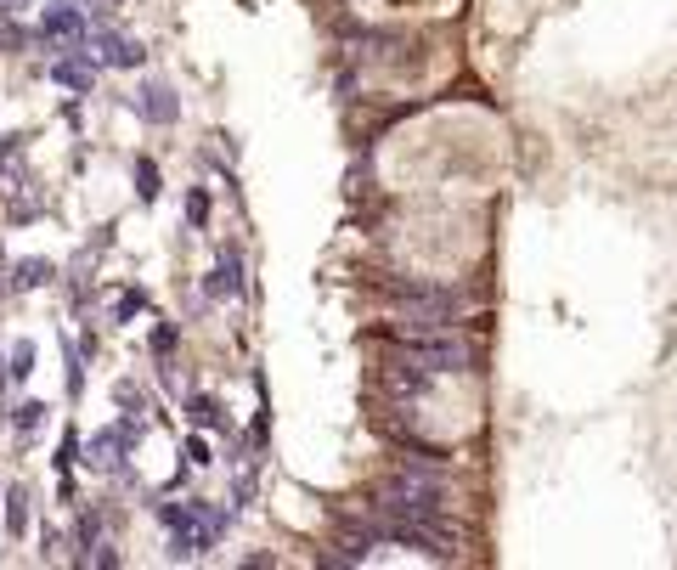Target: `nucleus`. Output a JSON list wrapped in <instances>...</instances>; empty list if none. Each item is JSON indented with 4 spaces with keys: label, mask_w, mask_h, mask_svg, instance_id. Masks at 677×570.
I'll list each match as a JSON object with an SVG mask.
<instances>
[{
    "label": "nucleus",
    "mask_w": 677,
    "mask_h": 570,
    "mask_svg": "<svg viewBox=\"0 0 677 570\" xmlns=\"http://www.w3.org/2000/svg\"><path fill=\"white\" fill-rule=\"evenodd\" d=\"M362 17H418V12H446V0H356Z\"/></svg>",
    "instance_id": "obj_1"
}]
</instances>
